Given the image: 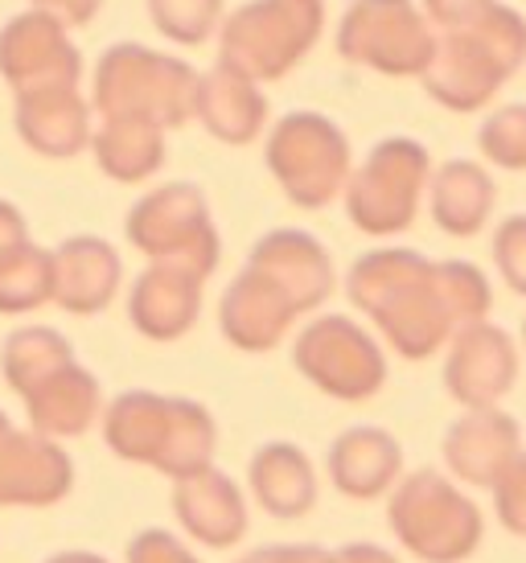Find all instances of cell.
<instances>
[{
  "label": "cell",
  "mask_w": 526,
  "mask_h": 563,
  "mask_svg": "<svg viewBox=\"0 0 526 563\" xmlns=\"http://www.w3.org/2000/svg\"><path fill=\"white\" fill-rule=\"evenodd\" d=\"M326 470L338 494L354 501H371L391 494L395 482L403 477V449L387 428L358 423V428H346L329 444Z\"/></svg>",
  "instance_id": "cell-22"
},
{
  "label": "cell",
  "mask_w": 526,
  "mask_h": 563,
  "mask_svg": "<svg viewBox=\"0 0 526 563\" xmlns=\"http://www.w3.org/2000/svg\"><path fill=\"white\" fill-rule=\"evenodd\" d=\"M518 378V350L502 325L478 321L452 333L449 358H445V387L469 411H485L506 399Z\"/></svg>",
  "instance_id": "cell-14"
},
{
  "label": "cell",
  "mask_w": 526,
  "mask_h": 563,
  "mask_svg": "<svg viewBox=\"0 0 526 563\" xmlns=\"http://www.w3.org/2000/svg\"><path fill=\"white\" fill-rule=\"evenodd\" d=\"M518 456H523L518 423L497 407L464 411L445 432V465L452 470V477L478 489H494Z\"/></svg>",
  "instance_id": "cell-17"
},
{
  "label": "cell",
  "mask_w": 526,
  "mask_h": 563,
  "mask_svg": "<svg viewBox=\"0 0 526 563\" xmlns=\"http://www.w3.org/2000/svg\"><path fill=\"white\" fill-rule=\"evenodd\" d=\"M326 30V0H248L218 30V66L251 82L284 79Z\"/></svg>",
  "instance_id": "cell-5"
},
{
  "label": "cell",
  "mask_w": 526,
  "mask_h": 563,
  "mask_svg": "<svg viewBox=\"0 0 526 563\" xmlns=\"http://www.w3.org/2000/svg\"><path fill=\"white\" fill-rule=\"evenodd\" d=\"M497 186L478 161H445L428 177V210L432 222L452 239H473L490 222Z\"/></svg>",
  "instance_id": "cell-26"
},
{
  "label": "cell",
  "mask_w": 526,
  "mask_h": 563,
  "mask_svg": "<svg viewBox=\"0 0 526 563\" xmlns=\"http://www.w3.org/2000/svg\"><path fill=\"white\" fill-rule=\"evenodd\" d=\"M46 563H108V560L95 555V551H58V555H50Z\"/></svg>",
  "instance_id": "cell-40"
},
{
  "label": "cell",
  "mask_w": 526,
  "mask_h": 563,
  "mask_svg": "<svg viewBox=\"0 0 526 563\" xmlns=\"http://www.w3.org/2000/svg\"><path fill=\"white\" fill-rule=\"evenodd\" d=\"M194 115L201 128L222 144H251L260 141L263 124H267V99H263L260 82L234 75L227 66H215L198 79V103Z\"/></svg>",
  "instance_id": "cell-25"
},
{
  "label": "cell",
  "mask_w": 526,
  "mask_h": 563,
  "mask_svg": "<svg viewBox=\"0 0 526 563\" xmlns=\"http://www.w3.org/2000/svg\"><path fill=\"white\" fill-rule=\"evenodd\" d=\"M149 16L177 46H201L222 25V0H149Z\"/></svg>",
  "instance_id": "cell-30"
},
{
  "label": "cell",
  "mask_w": 526,
  "mask_h": 563,
  "mask_svg": "<svg viewBox=\"0 0 526 563\" xmlns=\"http://www.w3.org/2000/svg\"><path fill=\"white\" fill-rule=\"evenodd\" d=\"M54 255V305L75 317H95L103 313L120 284H124V264L120 251L111 247L108 239L95 235H75L63 239Z\"/></svg>",
  "instance_id": "cell-20"
},
{
  "label": "cell",
  "mask_w": 526,
  "mask_h": 563,
  "mask_svg": "<svg viewBox=\"0 0 526 563\" xmlns=\"http://www.w3.org/2000/svg\"><path fill=\"white\" fill-rule=\"evenodd\" d=\"M103 440L120 461L153 465L173 482L215 465V416L194 399L156 391H124L103 407Z\"/></svg>",
  "instance_id": "cell-2"
},
{
  "label": "cell",
  "mask_w": 526,
  "mask_h": 563,
  "mask_svg": "<svg viewBox=\"0 0 526 563\" xmlns=\"http://www.w3.org/2000/svg\"><path fill=\"white\" fill-rule=\"evenodd\" d=\"M481 157L497 165V169L523 173L526 169V103H511L497 108L494 115H485V124L478 132Z\"/></svg>",
  "instance_id": "cell-31"
},
{
  "label": "cell",
  "mask_w": 526,
  "mask_h": 563,
  "mask_svg": "<svg viewBox=\"0 0 526 563\" xmlns=\"http://www.w3.org/2000/svg\"><path fill=\"white\" fill-rule=\"evenodd\" d=\"M66 362H75V350L58 329L50 325H21L13 329L4 345H0V375L13 387L21 399L50 378L54 371H63Z\"/></svg>",
  "instance_id": "cell-28"
},
{
  "label": "cell",
  "mask_w": 526,
  "mask_h": 563,
  "mask_svg": "<svg viewBox=\"0 0 526 563\" xmlns=\"http://www.w3.org/2000/svg\"><path fill=\"white\" fill-rule=\"evenodd\" d=\"M128 563H201L194 551L169 531H140L132 543H128Z\"/></svg>",
  "instance_id": "cell-34"
},
{
  "label": "cell",
  "mask_w": 526,
  "mask_h": 563,
  "mask_svg": "<svg viewBox=\"0 0 526 563\" xmlns=\"http://www.w3.org/2000/svg\"><path fill=\"white\" fill-rule=\"evenodd\" d=\"M432 157L412 136H387L350 169L346 181V214L362 235L391 239L403 235L419 214V198L428 194Z\"/></svg>",
  "instance_id": "cell-8"
},
{
  "label": "cell",
  "mask_w": 526,
  "mask_h": 563,
  "mask_svg": "<svg viewBox=\"0 0 526 563\" xmlns=\"http://www.w3.org/2000/svg\"><path fill=\"white\" fill-rule=\"evenodd\" d=\"M263 161L276 177V186L284 189V198L300 210H326L346 189L350 169H354L346 132L321 111L280 115L267 132Z\"/></svg>",
  "instance_id": "cell-7"
},
{
  "label": "cell",
  "mask_w": 526,
  "mask_h": 563,
  "mask_svg": "<svg viewBox=\"0 0 526 563\" xmlns=\"http://www.w3.org/2000/svg\"><path fill=\"white\" fill-rule=\"evenodd\" d=\"M494 0H419V13L428 16L432 30H457V25H469L473 16H481Z\"/></svg>",
  "instance_id": "cell-35"
},
{
  "label": "cell",
  "mask_w": 526,
  "mask_h": 563,
  "mask_svg": "<svg viewBox=\"0 0 526 563\" xmlns=\"http://www.w3.org/2000/svg\"><path fill=\"white\" fill-rule=\"evenodd\" d=\"M95 165L120 186L149 181L165 165V132L149 124H124V120H103L91 132Z\"/></svg>",
  "instance_id": "cell-27"
},
{
  "label": "cell",
  "mask_w": 526,
  "mask_h": 563,
  "mask_svg": "<svg viewBox=\"0 0 526 563\" xmlns=\"http://www.w3.org/2000/svg\"><path fill=\"white\" fill-rule=\"evenodd\" d=\"M75 489V461L58 440L17 428L0 411V506H58Z\"/></svg>",
  "instance_id": "cell-13"
},
{
  "label": "cell",
  "mask_w": 526,
  "mask_h": 563,
  "mask_svg": "<svg viewBox=\"0 0 526 563\" xmlns=\"http://www.w3.org/2000/svg\"><path fill=\"white\" fill-rule=\"evenodd\" d=\"M198 79V70L173 54H161L140 42H116L95 63L91 111H99L103 120L173 132L194 120Z\"/></svg>",
  "instance_id": "cell-4"
},
{
  "label": "cell",
  "mask_w": 526,
  "mask_h": 563,
  "mask_svg": "<svg viewBox=\"0 0 526 563\" xmlns=\"http://www.w3.org/2000/svg\"><path fill=\"white\" fill-rule=\"evenodd\" d=\"M296 371L309 378L317 391L341 404H362L383 391L387 383V358L354 317L326 313L296 333L293 345Z\"/></svg>",
  "instance_id": "cell-11"
},
{
  "label": "cell",
  "mask_w": 526,
  "mask_h": 563,
  "mask_svg": "<svg viewBox=\"0 0 526 563\" xmlns=\"http://www.w3.org/2000/svg\"><path fill=\"white\" fill-rule=\"evenodd\" d=\"M206 280L177 264H149L132 280L128 292V321L149 342H177L186 338L201 313Z\"/></svg>",
  "instance_id": "cell-19"
},
{
  "label": "cell",
  "mask_w": 526,
  "mask_h": 563,
  "mask_svg": "<svg viewBox=\"0 0 526 563\" xmlns=\"http://www.w3.org/2000/svg\"><path fill=\"white\" fill-rule=\"evenodd\" d=\"M13 128L21 144L37 157H78L83 148H91V103L78 95V87L25 91L13 103Z\"/></svg>",
  "instance_id": "cell-18"
},
{
  "label": "cell",
  "mask_w": 526,
  "mask_h": 563,
  "mask_svg": "<svg viewBox=\"0 0 526 563\" xmlns=\"http://www.w3.org/2000/svg\"><path fill=\"white\" fill-rule=\"evenodd\" d=\"M387 522L395 539L424 563H461L481 543V510L436 470L399 477L387 501Z\"/></svg>",
  "instance_id": "cell-6"
},
{
  "label": "cell",
  "mask_w": 526,
  "mask_h": 563,
  "mask_svg": "<svg viewBox=\"0 0 526 563\" xmlns=\"http://www.w3.org/2000/svg\"><path fill=\"white\" fill-rule=\"evenodd\" d=\"M494 264L502 280L526 297V214H511L494 231Z\"/></svg>",
  "instance_id": "cell-32"
},
{
  "label": "cell",
  "mask_w": 526,
  "mask_h": 563,
  "mask_svg": "<svg viewBox=\"0 0 526 563\" xmlns=\"http://www.w3.org/2000/svg\"><path fill=\"white\" fill-rule=\"evenodd\" d=\"M526 63V21L494 0L469 25L436 33V54L419 75L428 95L449 111H478Z\"/></svg>",
  "instance_id": "cell-3"
},
{
  "label": "cell",
  "mask_w": 526,
  "mask_h": 563,
  "mask_svg": "<svg viewBox=\"0 0 526 563\" xmlns=\"http://www.w3.org/2000/svg\"><path fill=\"white\" fill-rule=\"evenodd\" d=\"M346 297L371 317L407 362L432 358L452 333L490 313V280L469 260H428L407 247H374L346 272Z\"/></svg>",
  "instance_id": "cell-1"
},
{
  "label": "cell",
  "mask_w": 526,
  "mask_h": 563,
  "mask_svg": "<svg viewBox=\"0 0 526 563\" xmlns=\"http://www.w3.org/2000/svg\"><path fill=\"white\" fill-rule=\"evenodd\" d=\"M21 243H30V222H25V214L13 202L0 198V255H9Z\"/></svg>",
  "instance_id": "cell-38"
},
{
  "label": "cell",
  "mask_w": 526,
  "mask_h": 563,
  "mask_svg": "<svg viewBox=\"0 0 526 563\" xmlns=\"http://www.w3.org/2000/svg\"><path fill=\"white\" fill-rule=\"evenodd\" d=\"M21 404H25L30 428L37 437L63 444V440H70V437H83V432L103 416V387H99V378H95L87 366H78V358H75V362H66L63 371H54L50 378H42Z\"/></svg>",
  "instance_id": "cell-23"
},
{
  "label": "cell",
  "mask_w": 526,
  "mask_h": 563,
  "mask_svg": "<svg viewBox=\"0 0 526 563\" xmlns=\"http://www.w3.org/2000/svg\"><path fill=\"white\" fill-rule=\"evenodd\" d=\"M333 563H399L387 548L379 543H350V548L333 551Z\"/></svg>",
  "instance_id": "cell-39"
},
{
  "label": "cell",
  "mask_w": 526,
  "mask_h": 563,
  "mask_svg": "<svg viewBox=\"0 0 526 563\" xmlns=\"http://www.w3.org/2000/svg\"><path fill=\"white\" fill-rule=\"evenodd\" d=\"M54 300V255L37 243H21L0 255V313H33Z\"/></svg>",
  "instance_id": "cell-29"
},
{
  "label": "cell",
  "mask_w": 526,
  "mask_h": 563,
  "mask_svg": "<svg viewBox=\"0 0 526 563\" xmlns=\"http://www.w3.org/2000/svg\"><path fill=\"white\" fill-rule=\"evenodd\" d=\"M523 338H526V325H523Z\"/></svg>",
  "instance_id": "cell-41"
},
{
  "label": "cell",
  "mask_w": 526,
  "mask_h": 563,
  "mask_svg": "<svg viewBox=\"0 0 526 563\" xmlns=\"http://www.w3.org/2000/svg\"><path fill=\"white\" fill-rule=\"evenodd\" d=\"M248 264L276 284L280 292L293 300V309L300 317L321 309L329 292H333V260L309 231H296V227L267 231L251 247Z\"/></svg>",
  "instance_id": "cell-15"
},
{
  "label": "cell",
  "mask_w": 526,
  "mask_h": 563,
  "mask_svg": "<svg viewBox=\"0 0 526 563\" xmlns=\"http://www.w3.org/2000/svg\"><path fill=\"white\" fill-rule=\"evenodd\" d=\"M293 300L280 292L276 284L267 280L255 267H243L227 292L218 300V329L234 350H248V354H263V350H276L288 329L296 325Z\"/></svg>",
  "instance_id": "cell-16"
},
{
  "label": "cell",
  "mask_w": 526,
  "mask_h": 563,
  "mask_svg": "<svg viewBox=\"0 0 526 563\" xmlns=\"http://www.w3.org/2000/svg\"><path fill=\"white\" fill-rule=\"evenodd\" d=\"M173 515L182 522L189 539H198L201 548L227 551L248 534V501L243 489L222 470H201L194 477L173 482Z\"/></svg>",
  "instance_id": "cell-21"
},
{
  "label": "cell",
  "mask_w": 526,
  "mask_h": 563,
  "mask_svg": "<svg viewBox=\"0 0 526 563\" xmlns=\"http://www.w3.org/2000/svg\"><path fill=\"white\" fill-rule=\"evenodd\" d=\"M234 563H333V551L317 543H280V548H260Z\"/></svg>",
  "instance_id": "cell-36"
},
{
  "label": "cell",
  "mask_w": 526,
  "mask_h": 563,
  "mask_svg": "<svg viewBox=\"0 0 526 563\" xmlns=\"http://www.w3.org/2000/svg\"><path fill=\"white\" fill-rule=\"evenodd\" d=\"M251 494L272 518H305L317 506V470L305 456V449H296L288 440H272L260 444L248 465Z\"/></svg>",
  "instance_id": "cell-24"
},
{
  "label": "cell",
  "mask_w": 526,
  "mask_h": 563,
  "mask_svg": "<svg viewBox=\"0 0 526 563\" xmlns=\"http://www.w3.org/2000/svg\"><path fill=\"white\" fill-rule=\"evenodd\" d=\"M128 243L149 255V264H177L210 280L222 255L218 227L210 219V202L194 181H169V186L144 194L128 210Z\"/></svg>",
  "instance_id": "cell-9"
},
{
  "label": "cell",
  "mask_w": 526,
  "mask_h": 563,
  "mask_svg": "<svg viewBox=\"0 0 526 563\" xmlns=\"http://www.w3.org/2000/svg\"><path fill=\"white\" fill-rule=\"evenodd\" d=\"M99 4H103V0H33V9L58 16L66 30H70V25H87V21L99 13Z\"/></svg>",
  "instance_id": "cell-37"
},
{
  "label": "cell",
  "mask_w": 526,
  "mask_h": 563,
  "mask_svg": "<svg viewBox=\"0 0 526 563\" xmlns=\"http://www.w3.org/2000/svg\"><path fill=\"white\" fill-rule=\"evenodd\" d=\"M338 54L387 79H419L436 54V30L416 0H354L338 25Z\"/></svg>",
  "instance_id": "cell-10"
},
{
  "label": "cell",
  "mask_w": 526,
  "mask_h": 563,
  "mask_svg": "<svg viewBox=\"0 0 526 563\" xmlns=\"http://www.w3.org/2000/svg\"><path fill=\"white\" fill-rule=\"evenodd\" d=\"M0 79L13 87V95L42 87H78L83 54L58 16L25 9L0 25Z\"/></svg>",
  "instance_id": "cell-12"
},
{
  "label": "cell",
  "mask_w": 526,
  "mask_h": 563,
  "mask_svg": "<svg viewBox=\"0 0 526 563\" xmlns=\"http://www.w3.org/2000/svg\"><path fill=\"white\" fill-rule=\"evenodd\" d=\"M494 501H497V518L502 527L526 539V453L514 461L506 477L494 485Z\"/></svg>",
  "instance_id": "cell-33"
}]
</instances>
